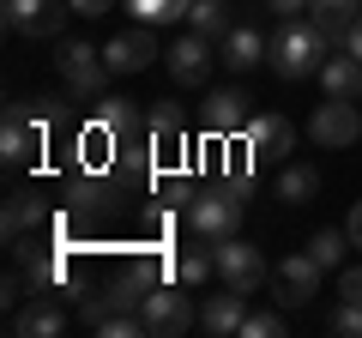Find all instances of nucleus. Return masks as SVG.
Instances as JSON below:
<instances>
[{
    "label": "nucleus",
    "mask_w": 362,
    "mask_h": 338,
    "mask_svg": "<svg viewBox=\"0 0 362 338\" xmlns=\"http://www.w3.org/2000/svg\"><path fill=\"white\" fill-rule=\"evenodd\" d=\"M127 13L139 25H181V18L194 13V0H127Z\"/></svg>",
    "instance_id": "393cba45"
},
{
    "label": "nucleus",
    "mask_w": 362,
    "mask_h": 338,
    "mask_svg": "<svg viewBox=\"0 0 362 338\" xmlns=\"http://www.w3.org/2000/svg\"><path fill=\"white\" fill-rule=\"evenodd\" d=\"M344 247H350V235H344V230H320V235H308V254L326 266V272L344 260Z\"/></svg>",
    "instance_id": "a878e982"
},
{
    "label": "nucleus",
    "mask_w": 362,
    "mask_h": 338,
    "mask_svg": "<svg viewBox=\"0 0 362 338\" xmlns=\"http://www.w3.org/2000/svg\"><path fill=\"white\" fill-rule=\"evenodd\" d=\"M272 332H284V320H278V308H259L242 320V338H272Z\"/></svg>",
    "instance_id": "cd10ccee"
},
{
    "label": "nucleus",
    "mask_w": 362,
    "mask_h": 338,
    "mask_svg": "<svg viewBox=\"0 0 362 338\" xmlns=\"http://www.w3.org/2000/svg\"><path fill=\"white\" fill-rule=\"evenodd\" d=\"M326 54H332V42L320 37L314 18H284L278 37H272V49H266V61H272L278 78H308V73H320Z\"/></svg>",
    "instance_id": "f257e3e1"
},
{
    "label": "nucleus",
    "mask_w": 362,
    "mask_h": 338,
    "mask_svg": "<svg viewBox=\"0 0 362 338\" xmlns=\"http://www.w3.org/2000/svg\"><path fill=\"white\" fill-rule=\"evenodd\" d=\"M314 194H320V169L314 163H284L278 169V199L284 206H308Z\"/></svg>",
    "instance_id": "aec40b11"
},
{
    "label": "nucleus",
    "mask_w": 362,
    "mask_h": 338,
    "mask_svg": "<svg viewBox=\"0 0 362 338\" xmlns=\"http://www.w3.org/2000/svg\"><path fill=\"white\" fill-rule=\"evenodd\" d=\"M30 230H42V206H37V194L13 187L6 194V242H25Z\"/></svg>",
    "instance_id": "412c9836"
},
{
    "label": "nucleus",
    "mask_w": 362,
    "mask_h": 338,
    "mask_svg": "<svg viewBox=\"0 0 362 338\" xmlns=\"http://www.w3.org/2000/svg\"><path fill=\"white\" fill-rule=\"evenodd\" d=\"M66 0H6V30L13 37H61L66 25Z\"/></svg>",
    "instance_id": "9d476101"
},
{
    "label": "nucleus",
    "mask_w": 362,
    "mask_h": 338,
    "mask_svg": "<svg viewBox=\"0 0 362 338\" xmlns=\"http://www.w3.org/2000/svg\"><path fill=\"white\" fill-rule=\"evenodd\" d=\"M54 66H61V78H66L73 97H97L109 85V61H103V49H90V42H61Z\"/></svg>",
    "instance_id": "0eeeda50"
},
{
    "label": "nucleus",
    "mask_w": 362,
    "mask_h": 338,
    "mask_svg": "<svg viewBox=\"0 0 362 338\" xmlns=\"http://www.w3.org/2000/svg\"><path fill=\"white\" fill-rule=\"evenodd\" d=\"M344 235H350V247H362V199L350 206V218H344Z\"/></svg>",
    "instance_id": "7c9ffc66"
},
{
    "label": "nucleus",
    "mask_w": 362,
    "mask_h": 338,
    "mask_svg": "<svg viewBox=\"0 0 362 338\" xmlns=\"http://www.w3.org/2000/svg\"><path fill=\"white\" fill-rule=\"evenodd\" d=\"M338 296H344V302H362V266H350V272L338 278Z\"/></svg>",
    "instance_id": "c85d7f7f"
},
{
    "label": "nucleus",
    "mask_w": 362,
    "mask_h": 338,
    "mask_svg": "<svg viewBox=\"0 0 362 338\" xmlns=\"http://www.w3.org/2000/svg\"><path fill=\"white\" fill-rule=\"evenodd\" d=\"M181 290H187L181 278H169V284H151V296H145V308H139V314H145V332H151V338H175V332H187V326L199 320L194 302L181 296Z\"/></svg>",
    "instance_id": "7ed1b4c3"
},
{
    "label": "nucleus",
    "mask_w": 362,
    "mask_h": 338,
    "mask_svg": "<svg viewBox=\"0 0 362 338\" xmlns=\"http://www.w3.org/2000/svg\"><path fill=\"white\" fill-rule=\"evenodd\" d=\"M290 145H296V127H290L284 115H254V121H247V133H242L247 163H284Z\"/></svg>",
    "instance_id": "1a4fd4ad"
},
{
    "label": "nucleus",
    "mask_w": 362,
    "mask_h": 338,
    "mask_svg": "<svg viewBox=\"0 0 362 338\" xmlns=\"http://www.w3.org/2000/svg\"><path fill=\"white\" fill-rule=\"evenodd\" d=\"M103 206H109V187L97 182V175H73V182H66V211H73V218L103 211Z\"/></svg>",
    "instance_id": "b1692460"
},
{
    "label": "nucleus",
    "mask_w": 362,
    "mask_h": 338,
    "mask_svg": "<svg viewBox=\"0 0 362 338\" xmlns=\"http://www.w3.org/2000/svg\"><path fill=\"white\" fill-rule=\"evenodd\" d=\"M272 49V37H259L254 25H235L230 37H223V61H230V73H247V66H259Z\"/></svg>",
    "instance_id": "a211bd4d"
},
{
    "label": "nucleus",
    "mask_w": 362,
    "mask_h": 338,
    "mask_svg": "<svg viewBox=\"0 0 362 338\" xmlns=\"http://www.w3.org/2000/svg\"><path fill=\"white\" fill-rule=\"evenodd\" d=\"M151 145H181L187 139V115H181V103H151Z\"/></svg>",
    "instance_id": "5701e85b"
},
{
    "label": "nucleus",
    "mask_w": 362,
    "mask_h": 338,
    "mask_svg": "<svg viewBox=\"0 0 362 338\" xmlns=\"http://www.w3.org/2000/svg\"><path fill=\"white\" fill-rule=\"evenodd\" d=\"M187 25L199 30V37H211V42H223L230 37V0H194V13H187Z\"/></svg>",
    "instance_id": "4be33fe9"
},
{
    "label": "nucleus",
    "mask_w": 362,
    "mask_h": 338,
    "mask_svg": "<svg viewBox=\"0 0 362 338\" xmlns=\"http://www.w3.org/2000/svg\"><path fill=\"white\" fill-rule=\"evenodd\" d=\"M187 230L199 242H223V235L242 230V194L230 182L223 187H206V194H187Z\"/></svg>",
    "instance_id": "f03ea898"
},
{
    "label": "nucleus",
    "mask_w": 362,
    "mask_h": 338,
    "mask_svg": "<svg viewBox=\"0 0 362 338\" xmlns=\"http://www.w3.org/2000/svg\"><path fill=\"white\" fill-rule=\"evenodd\" d=\"M272 284H278V302H284V308H308V302L320 296V284H326V266L302 247V254H284V260H278V278H272Z\"/></svg>",
    "instance_id": "6e6552de"
},
{
    "label": "nucleus",
    "mask_w": 362,
    "mask_h": 338,
    "mask_svg": "<svg viewBox=\"0 0 362 338\" xmlns=\"http://www.w3.org/2000/svg\"><path fill=\"white\" fill-rule=\"evenodd\" d=\"M97 121L109 127V139H115L121 151H145V145H151V121H139V115H133L127 103H121V97H103Z\"/></svg>",
    "instance_id": "2eb2a0df"
},
{
    "label": "nucleus",
    "mask_w": 362,
    "mask_h": 338,
    "mask_svg": "<svg viewBox=\"0 0 362 338\" xmlns=\"http://www.w3.org/2000/svg\"><path fill=\"white\" fill-rule=\"evenodd\" d=\"M211 247H218V278L230 290H247V296H254V290L272 278L266 254H259L254 242H242V235H223V242H211Z\"/></svg>",
    "instance_id": "423d86ee"
},
{
    "label": "nucleus",
    "mask_w": 362,
    "mask_h": 338,
    "mask_svg": "<svg viewBox=\"0 0 362 338\" xmlns=\"http://www.w3.org/2000/svg\"><path fill=\"white\" fill-rule=\"evenodd\" d=\"M163 61H169V78H175V85H199V78L211 73V61H218V54H211V37L187 30V37H181Z\"/></svg>",
    "instance_id": "ddd939ff"
},
{
    "label": "nucleus",
    "mask_w": 362,
    "mask_h": 338,
    "mask_svg": "<svg viewBox=\"0 0 362 338\" xmlns=\"http://www.w3.org/2000/svg\"><path fill=\"white\" fill-rule=\"evenodd\" d=\"M157 54H163V49H157L151 25H133V30H121V37L103 49V61H109V73H145Z\"/></svg>",
    "instance_id": "f8f14e48"
},
{
    "label": "nucleus",
    "mask_w": 362,
    "mask_h": 338,
    "mask_svg": "<svg viewBox=\"0 0 362 338\" xmlns=\"http://www.w3.org/2000/svg\"><path fill=\"white\" fill-rule=\"evenodd\" d=\"M308 139L326 145V151L356 145V139H362V109H356V97H326V103L308 115Z\"/></svg>",
    "instance_id": "20e7f679"
},
{
    "label": "nucleus",
    "mask_w": 362,
    "mask_h": 338,
    "mask_svg": "<svg viewBox=\"0 0 362 338\" xmlns=\"http://www.w3.org/2000/svg\"><path fill=\"white\" fill-rule=\"evenodd\" d=\"M169 278H181L187 290L211 284V278H218V247H211V242H199V247H181V254H175V266H169Z\"/></svg>",
    "instance_id": "6ab92c4d"
},
{
    "label": "nucleus",
    "mask_w": 362,
    "mask_h": 338,
    "mask_svg": "<svg viewBox=\"0 0 362 338\" xmlns=\"http://www.w3.org/2000/svg\"><path fill=\"white\" fill-rule=\"evenodd\" d=\"M66 6H73V13H85V18H97V13H109L115 0H66Z\"/></svg>",
    "instance_id": "473e14b6"
},
{
    "label": "nucleus",
    "mask_w": 362,
    "mask_h": 338,
    "mask_svg": "<svg viewBox=\"0 0 362 338\" xmlns=\"http://www.w3.org/2000/svg\"><path fill=\"white\" fill-rule=\"evenodd\" d=\"M90 332H103V338H139L145 332V314H103Z\"/></svg>",
    "instance_id": "bb28decb"
},
{
    "label": "nucleus",
    "mask_w": 362,
    "mask_h": 338,
    "mask_svg": "<svg viewBox=\"0 0 362 338\" xmlns=\"http://www.w3.org/2000/svg\"><path fill=\"white\" fill-rule=\"evenodd\" d=\"M242 296H247V290H230V284H223V296H206V308H199V326H206V332H218V338L242 332V320H247Z\"/></svg>",
    "instance_id": "dca6fc26"
},
{
    "label": "nucleus",
    "mask_w": 362,
    "mask_h": 338,
    "mask_svg": "<svg viewBox=\"0 0 362 338\" xmlns=\"http://www.w3.org/2000/svg\"><path fill=\"white\" fill-rule=\"evenodd\" d=\"M266 6H272L278 18H296V13H308V0H266Z\"/></svg>",
    "instance_id": "2f4dec72"
},
{
    "label": "nucleus",
    "mask_w": 362,
    "mask_h": 338,
    "mask_svg": "<svg viewBox=\"0 0 362 338\" xmlns=\"http://www.w3.org/2000/svg\"><path fill=\"white\" fill-rule=\"evenodd\" d=\"M247 91H211L206 97V133H218V139H242L247 133Z\"/></svg>",
    "instance_id": "4468645a"
},
{
    "label": "nucleus",
    "mask_w": 362,
    "mask_h": 338,
    "mask_svg": "<svg viewBox=\"0 0 362 338\" xmlns=\"http://www.w3.org/2000/svg\"><path fill=\"white\" fill-rule=\"evenodd\" d=\"M13 332L18 338H61L66 332V308L54 290H30V302L13 314Z\"/></svg>",
    "instance_id": "9b49d317"
},
{
    "label": "nucleus",
    "mask_w": 362,
    "mask_h": 338,
    "mask_svg": "<svg viewBox=\"0 0 362 338\" xmlns=\"http://www.w3.org/2000/svg\"><path fill=\"white\" fill-rule=\"evenodd\" d=\"M42 133H49V103L42 109H25V103H13L6 109V127H0V157L6 163H30V157L42 151Z\"/></svg>",
    "instance_id": "39448f33"
},
{
    "label": "nucleus",
    "mask_w": 362,
    "mask_h": 338,
    "mask_svg": "<svg viewBox=\"0 0 362 338\" xmlns=\"http://www.w3.org/2000/svg\"><path fill=\"white\" fill-rule=\"evenodd\" d=\"M314 78H320L326 97H362V61H356L350 49H344V54H326Z\"/></svg>",
    "instance_id": "f3484780"
},
{
    "label": "nucleus",
    "mask_w": 362,
    "mask_h": 338,
    "mask_svg": "<svg viewBox=\"0 0 362 338\" xmlns=\"http://www.w3.org/2000/svg\"><path fill=\"white\" fill-rule=\"evenodd\" d=\"M308 13H362V0H308Z\"/></svg>",
    "instance_id": "c756f323"
},
{
    "label": "nucleus",
    "mask_w": 362,
    "mask_h": 338,
    "mask_svg": "<svg viewBox=\"0 0 362 338\" xmlns=\"http://www.w3.org/2000/svg\"><path fill=\"white\" fill-rule=\"evenodd\" d=\"M344 49H350V54H356V61H362V18H356V25H350V37H344Z\"/></svg>",
    "instance_id": "72a5a7b5"
}]
</instances>
